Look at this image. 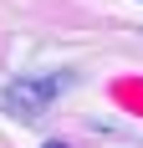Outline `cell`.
Listing matches in <instances>:
<instances>
[{"instance_id": "cell-2", "label": "cell", "mask_w": 143, "mask_h": 148, "mask_svg": "<svg viewBox=\"0 0 143 148\" xmlns=\"http://www.w3.org/2000/svg\"><path fill=\"white\" fill-rule=\"evenodd\" d=\"M46 148H67V143H46Z\"/></svg>"}, {"instance_id": "cell-1", "label": "cell", "mask_w": 143, "mask_h": 148, "mask_svg": "<svg viewBox=\"0 0 143 148\" xmlns=\"http://www.w3.org/2000/svg\"><path fill=\"white\" fill-rule=\"evenodd\" d=\"M56 92H61V77H21V82L5 87L0 102L10 107L15 118H36V112H46V102H51Z\"/></svg>"}]
</instances>
